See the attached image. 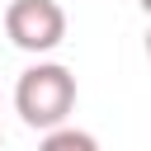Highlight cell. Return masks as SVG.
<instances>
[{
	"label": "cell",
	"mask_w": 151,
	"mask_h": 151,
	"mask_svg": "<svg viewBox=\"0 0 151 151\" xmlns=\"http://www.w3.org/2000/svg\"><path fill=\"white\" fill-rule=\"evenodd\" d=\"M14 109H19V118H24L28 127H38V132L61 127V123L71 118V109H76V76H71L61 61H38V66H28V71L19 76V85H14Z\"/></svg>",
	"instance_id": "cell-1"
},
{
	"label": "cell",
	"mask_w": 151,
	"mask_h": 151,
	"mask_svg": "<svg viewBox=\"0 0 151 151\" xmlns=\"http://www.w3.org/2000/svg\"><path fill=\"white\" fill-rule=\"evenodd\" d=\"M5 38L19 52H52L66 38V9L57 0H9L5 5Z\"/></svg>",
	"instance_id": "cell-2"
},
{
	"label": "cell",
	"mask_w": 151,
	"mask_h": 151,
	"mask_svg": "<svg viewBox=\"0 0 151 151\" xmlns=\"http://www.w3.org/2000/svg\"><path fill=\"white\" fill-rule=\"evenodd\" d=\"M38 151H99V142H94L85 127H71V123H61V127H52V132L38 142Z\"/></svg>",
	"instance_id": "cell-3"
}]
</instances>
